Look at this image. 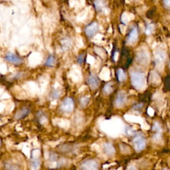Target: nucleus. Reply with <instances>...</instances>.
<instances>
[{
  "label": "nucleus",
  "instance_id": "15",
  "mask_svg": "<svg viewBox=\"0 0 170 170\" xmlns=\"http://www.w3.org/2000/svg\"><path fill=\"white\" fill-rule=\"evenodd\" d=\"M150 79L151 83L155 84V85H158L160 84L161 83V79L160 76L158 75V74H157L156 72L151 71L150 75Z\"/></svg>",
  "mask_w": 170,
  "mask_h": 170
},
{
  "label": "nucleus",
  "instance_id": "9",
  "mask_svg": "<svg viewBox=\"0 0 170 170\" xmlns=\"http://www.w3.org/2000/svg\"><path fill=\"white\" fill-rule=\"evenodd\" d=\"M87 83L92 90L97 89L99 87V80L94 75H90L87 78Z\"/></svg>",
  "mask_w": 170,
  "mask_h": 170
},
{
  "label": "nucleus",
  "instance_id": "1",
  "mask_svg": "<svg viewBox=\"0 0 170 170\" xmlns=\"http://www.w3.org/2000/svg\"><path fill=\"white\" fill-rule=\"evenodd\" d=\"M131 82L137 90H142L144 89L146 84L145 75L142 73L132 72L131 73Z\"/></svg>",
  "mask_w": 170,
  "mask_h": 170
},
{
  "label": "nucleus",
  "instance_id": "4",
  "mask_svg": "<svg viewBox=\"0 0 170 170\" xmlns=\"http://www.w3.org/2000/svg\"><path fill=\"white\" fill-rule=\"evenodd\" d=\"M136 61L142 65H146L150 62V55L148 51L146 49H143L140 50L137 53L136 57Z\"/></svg>",
  "mask_w": 170,
  "mask_h": 170
},
{
  "label": "nucleus",
  "instance_id": "33",
  "mask_svg": "<svg viewBox=\"0 0 170 170\" xmlns=\"http://www.w3.org/2000/svg\"><path fill=\"white\" fill-rule=\"evenodd\" d=\"M120 29L121 33H122V34H125L126 31V27L125 25H120Z\"/></svg>",
  "mask_w": 170,
  "mask_h": 170
},
{
  "label": "nucleus",
  "instance_id": "35",
  "mask_svg": "<svg viewBox=\"0 0 170 170\" xmlns=\"http://www.w3.org/2000/svg\"><path fill=\"white\" fill-rule=\"evenodd\" d=\"M164 3L165 7L170 8V0H164Z\"/></svg>",
  "mask_w": 170,
  "mask_h": 170
},
{
  "label": "nucleus",
  "instance_id": "27",
  "mask_svg": "<svg viewBox=\"0 0 170 170\" xmlns=\"http://www.w3.org/2000/svg\"><path fill=\"white\" fill-rule=\"evenodd\" d=\"M154 30H155V25H154V24L151 23L148 25V26H147L146 30V33L147 35H150L151 34V33H154Z\"/></svg>",
  "mask_w": 170,
  "mask_h": 170
},
{
  "label": "nucleus",
  "instance_id": "10",
  "mask_svg": "<svg viewBox=\"0 0 170 170\" xmlns=\"http://www.w3.org/2000/svg\"><path fill=\"white\" fill-rule=\"evenodd\" d=\"M126 101V94L124 91H120L118 92L115 101V105L118 108L122 107Z\"/></svg>",
  "mask_w": 170,
  "mask_h": 170
},
{
  "label": "nucleus",
  "instance_id": "37",
  "mask_svg": "<svg viewBox=\"0 0 170 170\" xmlns=\"http://www.w3.org/2000/svg\"><path fill=\"white\" fill-rule=\"evenodd\" d=\"M118 57V52H116L115 54H114V60L117 61Z\"/></svg>",
  "mask_w": 170,
  "mask_h": 170
},
{
  "label": "nucleus",
  "instance_id": "19",
  "mask_svg": "<svg viewBox=\"0 0 170 170\" xmlns=\"http://www.w3.org/2000/svg\"><path fill=\"white\" fill-rule=\"evenodd\" d=\"M101 77L104 80H108L110 79V71L108 69L104 68L101 73Z\"/></svg>",
  "mask_w": 170,
  "mask_h": 170
},
{
  "label": "nucleus",
  "instance_id": "29",
  "mask_svg": "<svg viewBox=\"0 0 170 170\" xmlns=\"http://www.w3.org/2000/svg\"><path fill=\"white\" fill-rule=\"evenodd\" d=\"M125 132L126 133V134L129 135V136H132L133 134H134V130H133L132 128H131L130 127H126L125 129Z\"/></svg>",
  "mask_w": 170,
  "mask_h": 170
},
{
  "label": "nucleus",
  "instance_id": "21",
  "mask_svg": "<svg viewBox=\"0 0 170 170\" xmlns=\"http://www.w3.org/2000/svg\"><path fill=\"white\" fill-rule=\"evenodd\" d=\"M103 91H104V93L106 94H109L111 93V92L113 91L112 84L110 83H107L104 86V88H103Z\"/></svg>",
  "mask_w": 170,
  "mask_h": 170
},
{
  "label": "nucleus",
  "instance_id": "12",
  "mask_svg": "<svg viewBox=\"0 0 170 170\" xmlns=\"http://www.w3.org/2000/svg\"><path fill=\"white\" fill-rule=\"evenodd\" d=\"M102 148L104 152L107 155V156H112L115 154V149H114L112 144H111L110 143H104Z\"/></svg>",
  "mask_w": 170,
  "mask_h": 170
},
{
  "label": "nucleus",
  "instance_id": "3",
  "mask_svg": "<svg viewBox=\"0 0 170 170\" xmlns=\"http://www.w3.org/2000/svg\"><path fill=\"white\" fill-rule=\"evenodd\" d=\"M99 165L97 161L92 159H88L80 164L81 170H98Z\"/></svg>",
  "mask_w": 170,
  "mask_h": 170
},
{
  "label": "nucleus",
  "instance_id": "39",
  "mask_svg": "<svg viewBox=\"0 0 170 170\" xmlns=\"http://www.w3.org/2000/svg\"><path fill=\"white\" fill-rule=\"evenodd\" d=\"M130 1H131V0H130Z\"/></svg>",
  "mask_w": 170,
  "mask_h": 170
},
{
  "label": "nucleus",
  "instance_id": "20",
  "mask_svg": "<svg viewBox=\"0 0 170 170\" xmlns=\"http://www.w3.org/2000/svg\"><path fill=\"white\" fill-rule=\"evenodd\" d=\"M5 168L6 170H19V167L16 164L8 162L5 165Z\"/></svg>",
  "mask_w": 170,
  "mask_h": 170
},
{
  "label": "nucleus",
  "instance_id": "5",
  "mask_svg": "<svg viewBox=\"0 0 170 170\" xmlns=\"http://www.w3.org/2000/svg\"><path fill=\"white\" fill-rule=\"evenodd\" d=\"M61 110L65 113H71L74 109V101L71 98H66L61 104Z\"/></svg>",
  "mask_w": 170,
  "mask_h": 170
},
{
  "label": "nucleus",
  "instance_id": "25",
  "mask_svg": "<svg viewBox=\"0 0 170 170\" xmlns=\"http://www.w3.org/2000/svg\"><path fill=\"white\" fill-rule=\"evenodd\" d=\"M89 101H90V98L88 97H83L81 98L80 100V103L81 106L82 107L86 106L88 104V103L89 102Z\"/></svg>",
  "mask_w": 170,
  "mask_h": 170
},
{
  "label": "nucleus",
  "instance_id": "30",
  "mask_svg": "<svg viewBox=\"0 0 170 170\" xmlns=\"http://www.w3.org/2000/svg\"><path fill=\"white\" fill-rule=\"evenodd\" d=\"M84 55L81 54L78 57H77V62L79 64H82L84 61Z\"/></svg>",
  "mask_w": 170,
  "mask_h": 170
},
{
  "label": "nucleus",
  "instance_id": "11",
  "mask_svg": "<svg viewBox=\"0 0 170 170\" xmlns=\"http://www.w3.org/2000/svg\"><path fill=\"white\" fill-rule=\"evenodd\" d=\"M29 113H30V108H29L28 107H23L20 110H17L16 115H15V119H22V118L27 116Z\"/></svg>",
  "mask_w": 170,
  "mask_h": 170
},
{
  "label": "nucleus",
  "instance_id": "22",
  "mask_svg": "<svg viewBox=\"0 0 170 170\" xmlns=\"http://www.w3.org/2000/svg\"><path fill=\"white\" fill-rule=\"evenodd\" d=\"M94 5L98 12H101V11L104 9V3H103L102 1H101V0H97V1L94 2Z\"/></svg>",
  "mask_w": 170,
  "mask_h": 170
},
{
  "label": "nucleus",
  "instance_id": "16",
  "mask_svg": "<svg viewBox=\"0 0 170 170\" xmlns=\"http://www.w3.org/2000/svg\"><path fill=\"white\" fill-rule=\"evenodd\" d=\"M41 165V161L37 157H33L31 160V169L32 170H38Z\"/></svg>",
  "mask_w": 170,
  "mask_h": 170
},
{
  "label": "nucleus",
  "instance_id": "34",
  "mask_svg": "<svg viewBox=\"0 0 170 170\" xmlns=\"http://www.w3.org/2000/svg\"><path fill=\"white\" fill-rule=\"evenodd\" d=\"M147 113H148L149 115L150 116H153V114H154V110L151 108V107H149L148 109H147Z\"/></svg>",
  "mask_w": 170,
  "mask_h": 170
},
{
  "label": "nucleus",
  "instance_id": "38",
  "mask_svg": "<svg viewBox=\"0 0 170 170\" xmlns=\"http://www.w3.org/2000/svg\"><path fill=\"white\" fill-rule=\"evenodd\" d=\"M1 143H2V142H1V140H0V146H1Z\"/></svg>",
  "mask_w": 170,
  "mask_h": 170
},
{
  "label": "nucleus",
  "instance_id": "24",
  "mask_svg": "<svg viewBox=\"0 0 170 170\" xmlns=\"http://www.w3.org/2000/svg\"><path fill=\"white\" fill-rule=\"evenodd\" d=\"M95 52L97 53V54H98L100 57H101L102 58H105L106 57V53L105 51L103 50L101 48H99V47H95L94 49Z\"/></svg>",
  "mask_w": 170,
  "mask_h": 170
},
{
  "label": "nucleus",
  "instance_id": "31",
  "mask_svg": "<svg viewBox=\"0 0 170 170\" xmlns=\"http://www.w3.org/2000/svg\"><path fill=\"white\" fill-rule=\"evenodd\" d=\"M50 160L52 161H55L57 160V155L55 153H51L50 154Z\"/></svg>",
  "mask_w": 170,
  "mask_h": 170
},
{
  "label": "nucleus",
  "instance_id": "17",
  "mask_svg": "<svg viewBox=\"0 0 170 170\" xmlns=\"http://www.w3.org/2000/svg\"><path fill=\"white\" fill-rule=\"evenodd\" d=\"M61 45H62L63 50H67L71 47L72 43H71V40H70L69 39L65 38L61 41Z\"/></svg>",
  "mask_w": 170,
  "mask_h": 170
},
{
  "label": "nucleus",
  "instance_id": "7",
  "mask_svg": "<svg viewBox=\"0 0 170 170\" xmlns=\"http://www.w3.org/2000/svg\"><path fill=\"white\" fill-rule=\"evenodd\" d=\"M98 30V25L97 22H93V23L88 25V26L85 28V33L88 37H93Z\"/></svg>",
  "mask_w": 170,
  "mask_h": 170
},
{
  "label": "nucleus",
  "instance_id": "23",
  "mask_svg": "<svg viewBox=\"0 0 170 170\" xmlns=\"http://www.w3.org/2000/svg\"><path fill=\"white\" fill-rule=\"evenodd\" d=\"M117 74H118V79L120 81H121V82H122V81L126 80V77L125 73L124 72L122 69H118Z\"/></svg>",
  "mask_w": 170,
  "mask_h": 170
},
{
  "label": "nucleus",
  "instance_id": "26",
  "mask_svg": "<svg viewBox=\"0 0 170 170\" xmlns=\"http://www.w3.org/2000/svg\"><path fill=\"white\" fill-rule=\"evenodd\" d=\"M61 96V91L58 89H55L51 93V97L53 99H57Z\"/></svg>",
  "mask_w": 170,
  "mask_h": 170
},
{
  "label": "nucleus",
  "instance_id": "36",
  "mask_svg": "<svg viewBox=\"0 0 170 170\" xmlns=\"http://www.w3.org/2000/svg\"><path fill=\"white\" fill-rule=\"evenodd\" d=\"M126 170H137V169H136L134 166H132V165H130V166H129V167L127 168Z\"/></svg>",
  "mask_w": 170,
  "mask_h": 170
},
{
  "label": "nucleus",
  "instance_id": "18",
  "mask_svg": "<svg viewBox=\"0 0 170 170\" xmlns=\"http://www.w3.org/2000/svg\"><path fill=\"white\" fill-rule=\"evenodd\" d=\"M55 64V58L53 56V55H50V56L47 58V61L45 62V66H49V67H51V66H53Z\"/></svg>",
  "mask_w": 170,
  "mask_h": 170
},
{
  "label": "nucleus",
  "instance_id": "32",
  "mask_svg": "<svg viewBox=\"0 0 170 170\" xmlns=\"http://www.w3.org/2000/svg\"><path fill=\"white\" fill-rule=\"evenodd\" d=\"M153 129H154V130L158 131L159 132H161V128H160V125H159V124L157 123V122H156V123L154 124Z\"/></svg>",
  "mask_w": 170,
  "mask_h": 170
},
{
  "label": "nucleus",
  "instance_id": "28",
  "mask_svg": "<svg viewBox=\"0 0 170 170\" xmlns=\"http://www.w3.org/2000/svg\"><path fill=\"white\" fill-rule=\"evenodd\" d=\"M153 140H154V141L156 143H160V142L161 141V134H160V132H159L158 134L154 136Z\"/></svg>",
  "mask_w": 170,
  "mask_h": 170
},
{
  "label": "nucleus",
  "instance_id": "6",
  "mask_svg": "<svg viewBox=\"0 0 170 170\" xmlns=\"http://www.w3.org/2000/svg\"><path fill=\"white\" fill-rule=\"evenodd\" d=\"M133 145L137 151H142L146 147V140L142 136H137L133 140Z\"/></svg>",
  "mask_w": 170,
  "mask_h": 170
},
{
  "label": "nucleus",
  "instance_id": "13",
  "mask_svg": "<svg viewBox=\"0 0 170 170\" xmlns=\"http://www.w3.org/2000/svg\"><path fill=\"white\" fill-rule=\"evenodd\" d=\"M138 40V30L137 28L135 27L132 29V31L129 35L128 39L127 40V42L130 45H132L136 42V41Z\"/></svg>",
  "mask_w": 170,
  "mask_h": 170
},
{
  "label": "nucleus",
  "instance_id": "2",
  "mask_svg": "<svg viewBox=\"0 0 170 170\" xmlns=\"http://www.w3.org/2000/svg\"><path fill=\"white\" fill-rule=\"evenodd\" d=\"M154 57L156 59V66L159 71H162L164 68V61L166 59V53L162 49L155 51Z\"/></svg>",
  "mask_w": 170,
  "mask_h": 170
},
{
  "label": "nucleus",
  "instance_id": "8",
  "mask_svg": "<svg viewBox=\"0 0 170 170\" xmlns=\"http://www.w3.org/2000/svg\"><path fill=\"white\" fill-rule=\"evenodd\" d=\"M5 59L11 63H13L15 65H20L23 62V59L19 56H17L16 54L12 53H7L5 57Z\"/></svg>",
  "mask_w": 170,
  "mask_h": 170
},
{
  "label": "nucleus",
  "instance_id": "14",
  "mask_svg": "<svg viewBox=\"0 0 170 170\" xmlns=\"http://www.w3.org/2000/svg\"><path fill=\"white\" fill-rule=\"evenodd\" d=\"M134 19V15L125 12L122 15L121 21L124 24H128L131 20Z\"/></svg>",
  "mask_w": 170,
  "mask_h": 170
}]
</instances>
